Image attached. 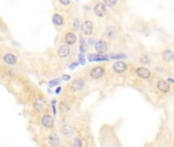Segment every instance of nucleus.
Listing matches in <instances>:
<instances>
[{
    "label": "nucleus",
    "instance_id": "f257e3e1",
    "mask_svg": "<svg viewBox=\"0 0 174 147\" xmlns=\"http://www.w3.org/2000/svg\"><path fill=\"white\" fill-rule=\"evenodd\" d=\"M40 125L46 130H52L55 126V121L50 114H43L40 117Z\"/></svg>",
    "mask_w": 174,
    "mask_h": 147
},
{
    "label": "nucleus",
    "instance_id": "f03ea898",
    "mask_svg": "<svg viewBox=\"0 0 174 147\" xmlns=\"http://www.w3.org/2000/svg\"><path fill=\"white\" fill-rule=\"evenodd\" d=\"M81 30L82 33L85 36H91L94 32V24L90 19H85L81 24Z\"/></svg>",
    "mask_w": 174,
    "mask_h": 147
},
{
    "label": "nucleus",
    "instance_id": "7ed1b4c3",
    "mask_svg": "<svg viewBox=\"0 0 174 147\" xmlns=\"http://www.w3.org/2000/svg\"><path fill=\"white\" fill-rule=\"evenodd\" d=\"M90 77L91 79L93 80H99L101 78L104 77L105 75V68L104 67H101V65H98V67L93 68L92 70L90 71Z\"/></svg>",
    "mask_w": 174,
    "mask_h": 147
},
{
    "label": "nucleus",
    "instance_id": "20e7f679",
    "mask_svg": "<svg viewBox=\"0 0 174 147\" xmlns=\"http://www.w3.org/2000/svg\"><path fill=\"white\" fill-rule=\"evenodd\" d=\"M107 6L105 5L104 2H98L96 3V5L94 6L93 10H94V13H95L96 16L98 18H103L105 14L107 13Z\"/></svg>",
    "mask_w": 174,
    "mask_h": 147
},
{
    "label": "nucleus",
    "instance_id": "39448f33",
    "mask_svg": "<svg viewBox=\"0 0 174 147\" xmlns=\"http://www.w3.org/2000/svg\"><path fill=\"white\" fill-rule=\"evenodd\" d=\"M45 105H46V102H45L44 98L37 97L33 103V108H34V110L36 112H38V114H44Z\"/></svg>",
    "mask_w": 174,
    "mask_h": 147
},
{
    "label": "nucleus",
    "instance_id": "423d86ee",
    "mask_svg": "<svg viewBox=\"0 0 174 147\" xmlns=\"http://www.w3.org/2000/svg\"><path fill=\"white\" fill-rule=\"evenodd\" d=\"M85 81L84 79H76L70 83L69 89L72 92H79L85 88Z\"/></svg>",
    "mask_w": 174,
    "mask_h": 147
},
{
    "label": "nucleus",
    "instance_id": "0eeeda50",
    "mask_svg": "<svg viewBox=\"0 0 174 147\" xmlns=\"http://www.w3.org/2000/svg\"><path fill=\"white\" fill-rule=\"evenodd\" d=\"M69 54H70V47L69 45L65 44V43L60 45L58 47V49H57V55L62 59L67 58V57L69 56Z\"/></svg>",
    "mask_w": 174,
    "mask_h": 147
},
{
    "label": "nucleus",
    "instance_id": "6e6552de",
    "mask_svg": "<svg viewBox=\"0 0 174 147\" xmlns=\"http://www.w3.org/2000/svg\"><path fill=\"white\" fill-rule=\"evenodd\" d=\"M112 68H113V71L115 72L116 74H123L124 72L127 71L128 65L126 62L121 61V60H117L116 62L113 63Z\"/></svg>",
    "mask_w": 174,
    "mask_h": 147
},
{
    "label": "nucleus",
    "instance_id": "1a4fd4ad",
    "mask_svg": "<svg viewBox=\"0 0 174 147\" xmlns=\"http://www.w3.org/2000/svg\"><path fill=\"white\" fill-rule=\"evenodd\" d=\"M95 49H96L97 53L105 54L106 53V51L108 50V43L105 41L104 39H100L96 42Z\"/></svg>",
    "mask_w": 174,
    "mask_h": 147
},
{
    "label": "nucleus",
    "instance_id": "9d476101",
    "mask_svg": "<svg viewBox=\"0 0 174 147\" xmlns=\"http://www.w3.org/2000/svg\"><path fill=\"white\" fill-rule=\"evenodd\" d=\"M88 59L90 61H108L110 59L109 55H105V54L100 53H90L88 54Z\"/></svg>",
    "mask_w": 174,
    "mask_h": 147
},
{
    "label": "nucleus",
    "instance_id": "9b49d317",
    "mask_svg": "<svg viewBox=\"0 0 174 147\" xmlns=\"http://www.w3.org/2000/svg\"><path fill=\"white\" fill-rule=\"evenodd\" d=\"M78 42V36L75 35V32L72 31H69V32H66V34L64 35V43L67 45H75V43Z\"/></svg>",
    "mask_w": 174,
    "mask_h": 147
},
{
    "label": "nucleus",
    "instance_id": "f8f14e48",
    "mask_svg": "<svg viewBox=\"0 0 174 147\" xmlns=\"http://www.w3.org/2000/svg\"><path fill=\"white\" fill-rule=\"evenodd\" d=\"M136 76L139 77L141 79H145V80L150 79L151 76H152V73H151V71L148 70V68H145V67H139V68H136Z\"/></svg>",
    "mask_w": 174,
    "mask_h": 147
},
{
    "label": "nucleus",
    "instance_id": "ddd939ff",
    "mask_svg": "<svg viewBox=\"0 0 174 147\" xmlns=\"http://www.w3.org/2000/svg\"><path fill=\"white\" fill-rule=\"evenodd\" d=\"M48 144L50 147H59L60 146V139L56 133H50L47 137Z\"/></svg>",
    "mask_w": 174,
    "mask_h": 147
},
{
    "label": "nucleus",
    "instance_id": "4468645a",
    "mask_svg": "<svg viewBox=\"0 0 174 147\" xmlns=\"http://www.w3.org/2000/svg\"><path fill=\"white\" fill-rule=\"evenodd\" d=\"M3 61L7 65H15L18 63V57H16V55H14L13 53L8 52L3 55Z\"/></svg>",
    "mask_w": 174,
    "mask_h": 147
},
{
    "label": "nucleus",
    "instance_id": "2eb2a0df",
    "mask_svg": "<svg viewBox=\"0 0 174 147\" xmlns=\"http://www.w3.org/2000/svg\"><path fill=\"white\" fill-rule=\"evenodd\" d=\"M157 88L162 93H168L170 91V85L169 82L166 80H159L157 82Z\"/></svg>",
    "mask_w": 174,
    "mask_h": 147
},
{
    "label": "nucleus",
    "instance_id": "dca6fc26",
    "mask_svg": "<svg viewBox=\"0 0 174 147\" xmlns=\"http://www.w3.org/2000/svg\"><path fill=\"white\" fill-rule=\"evenodd\" d=\"M161 57L165 62H170L174 60V52L171 49H164L161 53Z\"/></svg>",
    "mask_w": 174,
    "mask_h": 147
},
{
    "label": "nucleus",
    "instance_id": "f3484780",
    "mask_svg": "<svg viewBox=\"0 0 174 147\" xmlns=\"http://www.w3.org/2000/svg\"><path fill=\"white\" fill-rule=\"evenodd\" d=\"M104 35L107 39L113 40L116 36H117V29L114 27V26H110V27H108L106 30H105Z\"/></svg>",
    "mask_w": 174,
    "mask_h": 147
},
{
    "label": "nucleus",
    "instance_id": "a211bd4d",
    "mask_svg": "<svg viewBox=\"0 0 174 147\" xmlns=\"http://www.w3.org/2000/svg\"><path fill=\"white\" fill-rule=\"evenodd\" d=\"M52 23L55 27H61L64 24V19L61 14L59 13H54L52 16Z\"/></svg>",
    "mask_w": 174,
    "mask_h": 147
},
{
    "label": "nucleus",
    "instance_id": "6ab92c4d",
    "mask_svg": "<svg viewBox=\"0 0 174 147\" xmlns=\"http://www.w3.org/2000/svg\"><path fill=\"white\" fill-rule=\"evenodd\" d=\"M61 133L64 135L65 137H70L73 134V129L71 128L69 125H64L61 129Z\"/></svg>",
    "mask_w": 174,
    "mask_h": 147
},
{
    "label": "nucleus",
    "instance_id": "aec40b11",
    "mask_svg": "<svg viewBox=\"0 0 174 147\" xmlns=\"http://www.w3.org/2000/svg\"><path fill=\"white\" fill-rule=\"evenodd\" d=\"M118 0H104V3L108 8H113L117 5Z\"/></svg>",
    "mask_w": 174,
    "mask_h": 147
},
{
    "label": "nucleus",
    "instance_id": "412c9836",
    "mask_svg": "<svg viewBox=\"0 0 174 147\" xmlns=\"http://www.w3.org/2000/svg\"><path fill=\"white\" fill-rule=\"evenodd\" d=\"M88 50L87 48V44H85V41L82 38H81L79 40V51H81L82 53H85Z\"/></svg>",
    "mask_w": 174,
    "mask_h": 147
},
{
    "label": "nucleus",
    "instance_id": "4be33fe9",
    "mask_svg": "<svg viewBox=\"0 0 174 147\" xmlns=\"http://www.w3.org/2000/svg\"><path fill=\"white\" fill-rule=\"evenodd\" d=\"M61 83V79H53V80H51L48 82V85H49V87L50 88H54V87H56V86H58L59 84Z\"/></svg>",
    "mask_w": 174,
    "mask_h": 147
},
{
    "label": "nucleus",
    "instance_id": "5701e85b",
    "mask_svg": "<svg viewBox=\"0 0 174 147\" xmlns=\"http://www.w3.org/2000/svg\"><path fill=\"white\" fill-rule=\"evenodd\" d=\"M71 147H82V141L81 138L79 137L75 138L72 143H71Z\"/></svg>",
    "mask_w": 174,
    "mask_h": 147
},
{
    "label": "nucleus",
    "instance_id": "b1692460",
    "mask_svg": "<svg viewBox=\"0 0 174 147\" xmlns=\"http://www.w3.org/2000/svg\"><path fill=\"white\" fill-rule=\"evenodd\" d=\"M109 57H110V58H112V59H122V58H126V54H124V53L110 54Z\"/></svg>",
    "mask_w": 174,
    "mask_h": 147
},
{
    "label": "nucleus",
    "instance_id": "393cba45",
    "mask_svg": "<svg viewBox=\"0 0 174 147\" xmlns=\"http://www.w3.org/2000/svg\"><path fill=\"white\" fill-rule=\"evenodd\" d=\"M139 61H141L142 65H149L151 62V59L148 55H142L139 57Z\"/></svg>",
    "mask_w": 174,
    "mask_h": 147
},
{
    "label": "nucleus",
    "instance_id": "a878e982",
    "mask_svg": "<svg viewBox=\"0 0 174 147\" xmlns=\"http://www.w3.org/2000/svg\"><path fill=\"white\" fill-rule=\"evenodd\" d=\"M60 109H61V111L66 112V111H68V110L70 109V105L68 104V103H66V102L62 101V102L60 103Z\"/></svg>",
    "mask_w": 174,
    "mask_h": 147
},
{
    "label": "nucleus",
    "instance_id": "bb28decb",
    "mask_svg": "<svg viewBox=\"0 0 174 147\" xmlns=\"http://www.w3.org/2000/svg\"><path fill=\"white\" fill-rule=\"evenodd\" d=\"M79 63L82 65H84L85 63V53H79Z\"/></svg>",
    "mask_w": 174,
    "mask_h": 147
},
{
    "label": "nucleus",
    "instance_id": "cd10ccee",
    "mask_svg": "<svg viewBox=\"0 0 174 147\" xmlns=\"http://www.w3.org/2000/svg\"><path fill=\"white\" fill-rule=\"evenodd\" d=\"M81 24H82V23L79 22V19H75V21H73V23H72L73 29H75V30H79V29L81 28Z\"/></svg>",
    "mask_w": 174,
    "mask_h": 147
},
{
    "label": "nucleus",
    "instance_id": "c85d7f7f",
    "mask_svg": "<svg viewBox=\"0 0 174 147\" xmlns=\"http://www.w3.org/2000/svg\"><path fill=\"white\" fill-rule=\"evenodd\" d=\"M56 103H57V101L55 99L51 100V107H52V111H53L54 116H56Z\"/></svg>",
    "mask_w": 174,
    "mask_h": 147
},
{
    "label": "nucleus",
    "instance_id": "c756f323",
    "mask_svg": "<svg viewBox=\"0 0 174 147\" xmlns=\"http://www.w3.org/2000/svg\"><path fill=\"white\" fill-rule=\"evenodd\" d=\"M58 2L63 6H68L70 4V0H58Z\"/></svg>",
    "mask_w": 174,
    "mask_h": 147
},
{
    "label": "nucleus",
    "instance_id": "7c9ffc66",
    "mask_svg": "<svg viewBox=\"0 0 174 147\" xmlns=\"http://www.w3.org/2000/svg\"><path fill=\"white\" fill-rule=\"evenodd\" d=\"M71 79V77L69 75H63V76L61 77V81H64V82H68Z\"/></svg>",
    "mask_w": 174,
    "mask_h": 147
},
{
    "label": "nucleus",
    "instance_id": "2f4dec72",
    "mask_svg": "<svg viewBox=\"0 0 174 147\" xmlns=\"http://www.w3.org/2000/svg\"><path fill=\"white\" fill-rule=\"evenodd\" d=\"M79 65V61H75V62H72V63H70V65H69V68L70 70H73V68H75L78 65Z\"/></svg>",
    "mask_w": 174,
    "mask_h": 147
},
{
    "label": "nucleus",
    "instance_id": "473e14b6",
    "mask_svg": "<svg viewBox=\"0 0 174 147\" xmlns=\"http://www.w3.org/2000/svg\"><path fill=\"white\" fill-rule=\"evenodd\" d=\"M96 42L97 41L94 38H89V39H88V44H90V45H95Z\"/></svg>",
    "mask_w": 174,
    "mask_h": 147
},
{
    "label": "nucleus",
    "instance_id": "72a5a7b5",
    "mask_svg": "<svg viewBox=\"0 0 174 147\" xmlns=\"http://www.w3.org/2000/svg\"><path fill=\"white\" fill-rule=\"evenodd\" d=\"M61 90H62V88L61 87H57L56 88V90H55V94H59L61 92Z\"/></svg>",
    "mask_w": 174,
    "mask_h": 147
},
{
    "label": "nucleus",
    "instance_id": "f704fd0d",
    "mask_svg": "<svg viewBox=\"0 0 174 147\" xmlns=\"http://www.w3.org/2000/svg\"><path fill=\"white\" fill-rule=\"evenodd\" d=\"M167 81H168V82H169V83H172V84H174V80H173V79H171V78H169V79H168Z\"/></svg>",
    "mask_w": 174,
    "mask_h": 147
},
{
    "label": "nucleus",
    "instance_id": "c9c22d12",
    "mask_svg": "<svg viewBox=\"0 0 174 147\" xmlns=\"http://www.w3.org/2000/svg\"><path fill=\"white\" fill-rule=\"evenodd\" d=\"M62 147H64V146H62Z\"/></svg>",
    "mask_w": 174,
    "mask_h": 147
},
{
    "label": "nucleus",
    "instance_id": "e433bc0d",
    "mask_svg": "<svg viewBox=\"0 0 174 147\" xmlns=\"http://www.w3.org/2000/svg\"><path fill=\"white\" fill-rule=\"evenodd\" d=\"M76 1H78V0H76Z\"/></svg>",
    "mask_w": 174,
    "mask_h": 147
}]
</instances>
